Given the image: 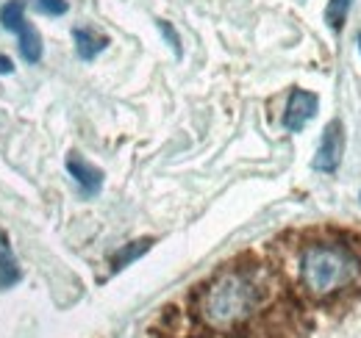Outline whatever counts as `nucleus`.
<instances>
[{"mask_svg":"<svg viewBox=\"0 0 361 338\" xmlns=\"http://www.w3.org/2000/svg\"><path fill=\"white\" fill-rule=\"evenodd\" d=\"M259 283L245 269H228L217 275L200 294V316L214 330H233L245 325L259 308Z\"/></svg>","mask_w":361,"mask_h":338,"instance_id":"nucleus-1","label":"nucleus"},{"mask_svg":"<svg viewBox=\"0 0 361 338\" xmlns=\"http://www.w3.org/2000/svg\"><path fill=\"white\" fill-rule=\"evenodd\" d=\"M361 275L359 258L339 244H312L300 255V280L306 292L314 296H331Z\"/></svg>","mask_w":361,"mask_h":338,"instance_id":"nucleus-2","label":"nucleus"},{"mask_svg":"<svg viewBox=\"0 0 361 338\" xmlns=\"http://www.w3.org/2000/svg\"><path fill=\"white\" fill-rule=\"evenodd\" d=\"M0 25L6 31H14L17 34V42H20V56L28 61V64H37L42 58V37L39 31L25 20V0H8L3 8H0Z\"/></svg>","mask_w":361,"mask_h":338,"instance_id":"nucleus-3","label":"nucleus"},{"mask_svg":"<svg viewBox=\"0 0 361 338\" xmlns=\"http://www.w3.org/2000/svg\"><path fill=\"white\" fill-rule=\"evenodd\" d=\"M345 156V127L339 120H334L331 125L322 130V139H319V147H317V156L312 161V167L317 172H334L339 167Z\"/></svg>","mask_w":361,"mask_h":338,"instance_id":"nucleus-4","label":"nucleus"},{"mask_svg":"<svg viewBox=\"0 0 361 338\" xmlns=\"http://www.w3.org/2000/svg\"><path fill=\"white\" fill-rule=\"evenodd\" d=\"M317 108H319L317 94L306 92V89H292L286 111H283V127L292 130V133H300L303 127L314 120Z\"/></svg>","mask_w":361,"mask_h":338,"instance_id":"nucleus-5","label":"nucleus"},{"mask_svg":"<svg viewBox=\"0 0 361 338\" xmlns=\"http://www.w3.org/2000/svg\"><path fill=\"white\" fill-rule=\"evenodd\" d=\"M67 172L75 177V183L81 186V192L87 194V197H94L97 192H100V186H103V172L97 167H92L87 158H81L78 153H73L70 158H67Z\"/></svg>","mask_w":361,"mask_h":338,"instance_id":"nucleus-6","label":"nucleus"},{"mask_svg":"<svg viewBox=\"0 0 361 338\" xmlns=\"http://www.w3.org/2000/svg\"><path fill=\"white\" fill-rule=\"evenodd\" d=\"M73 39H75V53H78V58H84V61H92V58L109 44L106 37L94 34L92 28H75V31H73Z\"/></svg>","mask_w":361,"mask_h":338,"instance_id":"nucleus-7","label":"nucleus"},{"mask_svg":"<svg viewBox=\"0 0 361 338\" xmlns=\"http://www.w3.org/2000/svg\"><path fill=\"white\" fill-rule=\"evenodd\" d=\"M150 247H153V239H139V242H131V244H126L120 253L111 258V269H114V272L126 269L128 263H134L136 258H142V255L147 253Z\"/></svg>","mask_w":361,"mask_h":338,"instance_id":"nucleus-8","label":"nucleus"},{"mask_svg":"<svg viewBox=\"0 0 361 338\" xmlns=\"http://www.w3.org/2000/svg\"><path fill=\"white\" fill-rule=\"evenodd\" d=\"M353 0H331L328 8H325V20L334 31H342V25L348 23V11H350Z\"/></svg>","mask_w":361,"mask_h":338,"instance_id":"nucleus-9","label":"nucleus"},{"mask_svg":"<svg viewBox=\"0 0 361 338\" xmlns=\"http://www.w3.org/2000/svg\"><path fill=\"white\" fill-rule=\"evenodd\" d=\"M17 280H20V269H17L14 258L8 255L6 247H0V289L11 286V283H17Z\"/></svg>","mask_w":361,"mask_h":338,"instance_id":"nucleus-10","label":"nucleus"},{"mask_svg":"<svg viewBox=\"0 0 361 338\" xmlns=\"http://www.w3.org/2000/svg\"><path fill=\"white\" fill-rule=\"evenodd\" d=\"M34 8L39 14H47V17H59V14H67V0H34Z\"/></svg>","mask_w":361,"mask_h":338,"instance_id":"nucleus-11","label":"nucleus"},{"mask_svg":"<svg viewBox=\"0 0 361 338\" xmlns=\"http://www.w3.org/2000/svg\"><path fill=\"white\" fill-rule=\"evenodd\" d=\"M159 28H161V34H164V37H167V39H170V44H173V50H176V53H180L178 34H176V31H173V28H170V23H159Z\"/></svg>","mask_w":361,"mask_h":338,"instance_id":"nucleus-12","label":"nucleus"},{"mask_svg":"<svg viewBox=\"0 0 361 338\" xmlns=\"http://www.w3.org/2000/svg\"><path fill=\"white\" fill-rule=\"evenodd\" d=\"M11 70H14V61L6 58V56H0V75H8Z\"/></svg>","mask_w":361,"mask_h":338,"instance_id":"nucleus-13","label":"nucleus"},{"mask_svg":"<svg viewBox=\"0 0 361 338\" xmlns=\"http://www.w3.org/2000/svg\"><path fill=\"white\" fill-rule=\"evenodd\" d=\"M359 42H361V37H359Z\"/></svg>","mask_w":361,"mask_h":338,"instance_id":"nucleus-14","label":"nucleus"}]
</instances>
